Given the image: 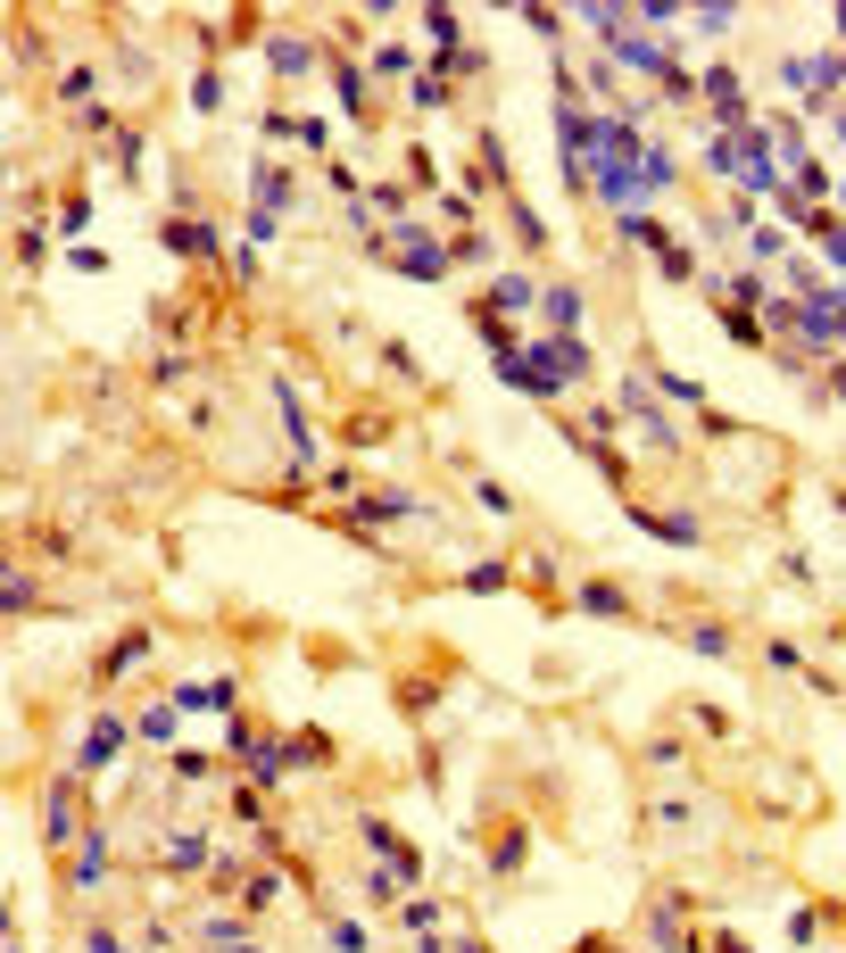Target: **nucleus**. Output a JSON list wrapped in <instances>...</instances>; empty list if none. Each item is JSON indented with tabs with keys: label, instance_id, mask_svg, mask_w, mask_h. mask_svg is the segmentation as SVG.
<instances>
[{
	"label": "nucleus",
	"instance_id": "nucleus-44",
	"mask_svg": "<svg viewBox=\"0 0 846 953\" xmlns=\"http://www.w3.org/2000/svg\"><path fill=\"white\" fill-rule=\"evenodd\" d=\"M656 274H664V282H689V274H697V258L673 241V249H656Z\"/></svg>",
	"mask_w": 846,
	"mask_h": 953
},
{
	"label": "nucleus",
	"instance_id": "nucleus-24",
	"mask_svg": "<svg viewBox=\"0 0 846 953\" xmlns=\"http://www.w3.org/2000/svg\"><path fill=\"white\" fill-rule=\"evenodd\" d=\"M415 25H424V34L440 42V58H449V50H465V25H456V9H424Z\"/></svg>",
	"mask_w": 846,
	"mask_h": 953
},
{
	"label": "nucleus",
	"instance_id": "nucleus-49",
	"mask_svg": "<svg viewBox=\"0 0 846 953\" xmlns=\"http://www.w3.org/2000/svg\"><path fill=\"white\" fill-rule=\"evenodd\" d=\"M456 953H489V945H482V937H465V945H456Z\"/></svg>",
	"mask_w": 846,
	"mask_h": 953
},
{
	"label": "nucleus",
	"instance_id": "nucleus-38",
	"mask_svg": "<svg viewBox=\"0 0 846 953\" xmlns=\"http://www.w3.org/2000/svg\"><path fill=\"white\" fill-rule=\"evenodd\" d=\"M324 945H332V953H365V920H340V912H332V929H324Z\"/></svg>",
	"mask_w": 846,
	"mask_h": 953
},
{
	"label": "nucleus",
	"instance_id": "nucleus-35",
	"mask_svg": "<svg viewBox=\"0 0 846 953\" xmlns=\"http://www.w3.org/2000/svg\"><path fill=\"white\" fill-rule=\"evenodd\" d=\"M680 638H689L697 655H731V631H722V622H689Z\"/></svg>",
	"mask_w": 846,
	"mask_h": 953
},
{
	"label": "nucleus",
	"instance_id": "nucleus-53",
	"mask_svg": "<svg viewBox=\"0 0 846 953\" xmlns=\"http://www.w3.org/2000/svg\"><path fill=\"white\" fill-rule=\"evenodd\" d=\"M838 332H846V324H838Z\"/></svg>",
	"mask_w": 846,
	"mask_h": 953
},
{
	"label": "nucleus",
	"instance_id": "nucleus-4",
	"mask_svg": "<svg viewBox=\"0 0 846 953\" xmlns=\"http://www.w3.org/2000/svg\"><path fill=\"white\" fill-rule=\"evenodd\" d=\"M582 316H589V299L573 291V282H548V291H540V332L582 340Z\"/></svg>",
	"mask_w": 846,
	"mask_h": 953
},
{
	"label": "nucleus",
	"instance_id": "nucleus-3",
	"mask_svg": "<svg viewBox=\"0 0 846 953\" xmlns=\"http://www.w3.org/2000/svg\"><path fill=\"white\" fill-rule=\"evenodd\" d=\"M125 738H133V722H125V713H92V729H83V747H76V780H92V771H109Z\"/></svg>",
	"mask_w": 846,
	"mask_h": 953
},
{
	"label": "nucleus",
	"instance_id": "nucleus-14",
	"mask_svg": "<svg viewBox=\"0 0 846 953\" xmlns=\"http://www.w3.org/2000/svg\"><path fill=\"white\" fill-rule=\"evenodd\" d=\"M133 663H150V631H125L109 655H100V672H92V689H116V680L133 672Z\"/></svg>",
	"mask_w": 846,
	"mask_h": 953
},
{
	"label": "nucleus",
	"instance_id": "nucleus-29",
	"mask_svg": "<svg viewBox=\"0 0 846 953\" xmlns=\"http://www.w3.org/2000/svg\"><path fill=\"white\" fill-rule=\"evenodd\" d=\"M116 174H125V183H142V174H150V141H142V133H125V141H116Z\"/></svg>",
	"mask_w": 846,
	"mask_h": 953
},
{
	"label": "nucleus",
	"instance_id": "nucleus-26",
	"mask_svg": "<svg viewBox=\"0 0 846 953\" xmlns=\"http://www.w3.org/2000/svg\"><path fill=\"white\" fill-rule=\"evenodd\" d=\"M374 76H382V83H398V76L415 83L424 67H415V50H407V42H382V50H374Z\"/></svg>",
	"mask_w": 846,
	"mask_h": 953
},
{
	"label": "nucleus",
	"instance_id": "nucleus-7",
	"mask_svg": "<svg viewBox=\"0 0 846 953\" xmlns=\"http://www.w3.org/2000/svg\"><path fill=\"white\" fill-rule=\"evenodd\" d=\"M291 771H300V755H291V738H258V747L241 755V780H249V787H282Z\"/></svg>",
	"mask_w": 846,
	"mask_h": 953
},
{
	"label": "nucleus",
	"instance_id": "nucleus-17",
	"mask_svg": "<svg viewBox=\"0 0 846 953\" xmlns=\"http://www.w3.org/2000/svg\"><path fill=\"white\" fill-rule=\"evenodd\" d=\"M640 531H647V540H664V547H697V540H706L697 514H656V506H640Z\"/></svg>",
	"mask_w": 846,
	"mask_h": 953
},
{
	"label": "nucleus",
	"instance_id": "nucleus-47",
	"mask_svg": "<svg viewBox=\"0 0 846 953\" xmlns=\"http://www.w3.org/2000/svg\"><path fill=\"white\" fill-rule=\"evenodd\" d=\"M76 125H83V133H116V109H109V100H92V109H83Z\"/></svg>",
	"mask_w": 846,
	"mask_h": 953
},
{
	"label": "nucleus",
	"instance_id": "nucleus-18",
	"mask_svg": "<svg viewBox=\"0 0 846 953\" xmlns=\"http://www.w3.org/2000/svg\"><path fill=\"white\" fill-rule=\"evenodd\" d=\"M167 871H216V846H207L200 829H174L167 838Z\"/></svg>",
	"mask_w": 846,
	"mask_h": 953
},
{
	"label": "nucleus",
	"instance_id": "nucleus-36",
	"mask_svg": "<svg viewBox=\"0 0 846 953\" xmlns=\"http://www.w3.org/2000/svg\"><path fill=\"white\" fill-rule=\"evenodd\" d=\"M706 174H722V183L738 174V133H714V150H706Z\"/></svg>",
	"mask_w": 846,
	"mask_h": 953
},
{
	"label": "nucleus",
	"instance_id": "nucleus-51",
	"mask_svg": "<svg viewBox=\"0 0 846 953\" xmlns=\"http://www.w3.org/2000/svg\"><path fill=\"white\" fill-rule=\"evenodd\" d=\"M838 150H846V116H838Z\"/></svg>",
	"mask_w": 846,
	"mask_h": 953
},
{
	"label": "nucleus",
	"instance_id": "nucleus-8",
	"mask_svg": "<svg viewBox=\"0 0 846 953\" xmlns=\"http://www.w3.org/2000/svg\"><path fill=\"white\" fill-rule=\"evenodd\" d=\"M316 42H307V34H266V76H282V83H300L307 76V67H316Z\"/></svg>",
	"mask_w": 846,
	"mask_h": 953
},
{
	"label": "nucleus",
	"instance_id": "nucleus-13",
	"mask_svg": "<svg viewBox=\"0 0 846 953\" xmlns=\"http://www.w3.org/2000/svg\"><path fill=\"white\" fill-rule=\"evenodd\" d=\"M332 92H340V116H349V125H374V76H365V67H332Z\"/></svg>",
	"mask_w": 846,
	"mask_h": 953
},
{
	"label": "nucleus",
	"instance_id": "nucleus-30",
	"mask_svg": "<svg viewBox=\"0 0 846 953\" xmlns=\"http://www.w3.org/2000/svg\"><path fill=\"white\" fill-rule=\"evenodd\" d=\"M191 109H200V116L225 109V76H216V67H200V76H191Z\"/></svg>",
	"mask_w": 846,
	"mask_h": 953
},
{
	"label": "nucleus",
	"instance_id": "nucleus-22",
	"mask_svg": "<svg viewBox=\"0 0 846 953\" xmlns=\"http://www.w3.org/2000/svg\"><path fill=\"white\" fill-rule=\"evenodd\" d=\"M291 755H300V771H332V763H340L324 729H291Z\"/></svg>",
	"mask_w": 846,
	"mask_h": 953
},
{
	"label": "nucleus",
	"instance_id": "nucleus-40",
	"mask_svg": "<svg viewBox=\"0 0 846 953\" xmlns=\"http://www.w3.org/2000/svg\"><path fill=\"white\" fill-rule=\"evenodd\" d=\"M473 498H482V514H498V523L515 514V489L507 481H473Z\"/></svg>",
	"mask_w": 846,
	"mask_h": 953
},
{
	"label": "nucleus",
	"instance_id": "nucleus-31",
	"mask_svg": "<svg viewBox=\"0 0 846 953\" xmlns=\"http://www.w3.org/2000/svg\"><path fill=\"white\" fill-rule=\"evenodd\" d=\"M449 258H456V265H489L498 249H489V232L473 225V232H456V241H449Z\"/></svg>",
	"mask_w": 846,
	"mask_h": 953
},
{
	"label": "nucleus",
	"instance_id": "nucleus-37",
	"mask_svg": "<svg viewBox=\"0 0 846 953\" xmlns=\"http://www.w3.org/2000/svg\"><path fill=\"white\" fill-rule=\"evenodd\" d=\"M647 382H656L664 398H680V407H697V382H689V374H673V365H647Z\"/></svg>",
	"mask_w": 846,
	"mask_h": 953
},
{
	"label": "nucleus",
	"instance_id": "nucleus-2",
	"mask_svg": "<svg viewBox=\"0 0 846 953\" xmlns=\"http://www.w3.org/2000/svg\"><path fill=\"white\" fill-rule=\"evenodd\" d=\"M83 813H76V771H58L50 787H42V846H58V854H67V846H83Z\"/></svg>",
	"mask_w": 846,
	"mask_h": 953
},
{
	"label": "nucleus",
	"instance_id": "nucleus-6",
	"mask_svg": "<svg viewBox=\"0 0 846 953\" xmlns=\"http://www.w3.org/2000/svg\"><path fill=\"white\" fill-rule=\"evenodd\" d=\"M174 705H183V713H233V705H241V680H233V672L174 680Z\"/></svg>",
	"mask_w": 846,
	"mask_h": 953
},
{
	"label": "nucleus",
	"instance_id": "nucleus-10",
	"mask_svg": "<svg viewBox=\"0 0 846 953\" xmlns=\"http://www.w3.org/2000/svg\"><path fill=\"white\" fill-rule=\"evenodd\" d=\"M697 92L714 100V125H722V133H738V125H747V83H738L731 67H714V76L697 83Z\"/></svg>",
	"mask_w": 846,
	"mask_h": 953
},
{
	"label": "nucleus",
	"instance_id": "nucleus-52",
	"mask_svg": "<svg viewBox=\"0 0 846 953\" xmlns=\"http://www.w3.org/2000/svg\"><path fill=\"white\" fill-rule=\"evenodd\" d=\"M9 953H25V945H18V937H9Z\"/></svg>",
	"mask_w": 846,
	"mask_h": 953
},
{
	"label": "nucleus",
	"instance_id": "nucleus-27",
	"mask_svg": "<svg viewBox=\"0 0 846 953\" xmlns=\"http://www.w3.org/2000/svg\"><path fill=\"white\" fill-rule=\"evenodd\" d=\"M92 92H100V76H92V67H67V76H58V100H67V109H92Z\"/></svg>",
	"mask_w": 846,
	"mask_h": 953
},
{
	"label": "nucleus",
	"instance_id": "nucleus-19",
	"mask_svg": "<svg viewBox=\"0 0 846 953\" xmlns=\"http://www.w3.org/2000/svg\"><path fill=\"white\" fill-rule=\"evenodd\" d=\"M174 722H183V705H174V696H158V705H142L133 738H150V747H174Z\"/></svg>",
	"mask_w": 846,
	"mask_h": 953
},
{
	"label": "nucleus",
	"instance_id": "nucleus-15",
	"mask_svg": "<svg viewBox=\"0 0 846 953\" xmlns=\"http://www.w3.org/2000/svg\"><path fill=\"white\" fill-rule=\"evenodd\" d=\"M274 407H282V431H291V456H316V423H307V407H300V390H291V382L274 374Z\"/></svg>",
	"mask_w": 846,
	"mask_h": 953
},
{
	"label": "nucleus",
	"instance_id": "nucleus-21",
	"mask_svg": "<svg viewBox=\"0 0 846 953\" xmlns=\"http://www.w3.org/2000/svg\"><path fill=\"white\" fill-rule=\"evenodd\" d=\"M282 887H291V878H282V862H274V871H249V878H241V912H266V904H282Z\"/></svg>",
	"mask_w": 846,
	"mask_h": 953
},
{
	"label": "nucleus",
	"instance_id": "nucleus-39",
	"mask_svg": "<svg viewBox=\"0 0 846 953\" xmlns=\"http://www.w3.org/2000/svg\"><path fill=\"white\" fill-rule=\"evenodd\" d=\"M689 25H697V34H731V25H738V9H722V0H706V9H689Z\"/></svg>",
	"mask_w": 846,
	"mask_h": 953
},
{
	"label": "nucleus",
	"instance_id": "nucleus-34",
	"mask_svg": "<svg viewBox=\"0 0 846 953\" xmlns=\"http://www.w3.org/2000/svg\"><path fill=\"white\" fill-rule=\"evenodd\" d=\"M398 929H415V937H432V929H440V904H432V896H415V904H398Z\"/></svg>",
	"mask_w": 846,
	"mask_h": 953
},
{
	"label": "nucleus",
	"instance_id": "nucleus-46",
	"mask_svg": "<svg viewBox=\"0 0 846 953\" xmlns=\"http://www.w3.org/2000/svg\"><path fill=\"white\" fill-rule=\"evenodd\" d=\"M0 598H9V614H34V605H42V589H34L25 572H9V589H0Z\"/></svg>",
	"mask_w": 846,
	"mask_h": 953
},
{
	"label": "nucleus",
	"instance_id": "nucleus-50",
	"mask_svg": "<svg viewBox=\"0 0 846 953\" xmlns=\"http://www.w3.org/2000/svg\"><path fill=\"white\" fill-rule=\"evenodd\" d=\"M830 390H838V398H846V365H838V382H830Z\"/></svg>",
	"mask_w": 846,
	"mask_h": 953
},
{
	"label": "nucleus",
	"instance_id": "nucleus-45",
	"mask_svg": "<svg viewBox=\"0 0 846 953\" xmlns=\"http://www.w3.org/2000/svg\"><path fill=\"white\" fill-rule=\"evenodd\" d=\"M76 945H83V953H125V937H116V929H100V920H83V929H76Z\"/></svg>",
	"mask_w": 846,
	"mask_h": 953
},
{
	"label": "nucleus",
	"instance_id": "nucleus-9",
	"mask_svg": "<svg viewBox=\"0 0 846 953\" xmlns=\"http://www.w3.org/2000/svg\"><path fill=\"white\" fill-rule=\"evenodd\" d=\"M158 241H167L174 258H207V265H216L225 232H216V225H200V216H167V232H158Z\"/></svg>",
	"mask_w": 846,
	"mask_h": 953
},
{
	"label": "nucleus",
	"instance_id": "nucleus-48",
	"mask_svg": "<svg viewBox=\"0 0 846 953\" xmlns=\"http://www.w3.org/2000/svg\"><path fill=\"white\" fill-rule=\"evenodd\" d=\"M714 953H747V937H714Z\"/></svg>",
	"mask_w": 846,
	"mask_h": 953
},
{
	"label": "nucleus",
	"instance_id": "nucleus-1",
	"mask_svg": "<svg viewBox=\"0 0 846 953\" xmlns=\"http://www.w3.org/2000/svg\"><path fill=\"white\" fill-rule=\"evenodd\" d=\"M382 258H398V274L415 282H449V241H432V225H415V216H398L391 232H382Z\"/></svg>",
	"mask_w": 846,
	"mask_h": 953
},
{
	"label": "nucleus",
	"instance_id": "nucleus-12",
	"mask_svg": "<svg viewBox=\"0 0 846 953\" xmlns=\"http://www.w3.org/2000/svg\"><path fill=\"white\" fill-rule=\"evenodd\" d=\"M407 514H424V498H407V489H382V498H358V506H349V523H358V531L407 523Z\"/></svg>",
	"mask_w": 846,
	"mask_h": 953
},
{
	"label": "nucleus",
	"instance_id": "nucleus-42",
	"mask_svg": "<svg viewBox=\"0 0 846 953\" xmlns=\"http://www.w3.org/2000/svg\"><path fill=\"white\" fill-rule=\"evenodd\" d=\"M407 183H415V191L440 183V167H432V150H424V141H407Z\"/></svg>",
	"mask_w": 846,
	"mask_h": 953
},
{
	"label": "nucleus",
	"instance_id": "nucleus-16",
	"mask_svg": "<svg viewBox=\"0 0 846 953\" xmlns=\"http://www.w3.org/2000/svg\"><path fill=\"white\" fill-rule=\"evenodd\" d=\"M573 605H582L589 622H631V598H622L614 580H582V589H573Z\"/></svg>",
	"mask_w": 846,
	"mask_h": 953
},
{
	"label": "nucleus",
	"instance_id": "nucleus-20",
	"mask_svg": "<svg viewBox=\"0 0 846 953\" xmlns=\"http://www.w3.org/2000/svg\"><path fill=\"white\" fill-rule=\"evenodd\" d=\"M523 854H531V829L515 821V829H498V846H489V871L515 878V871H523Z\"/></svg>",
	"mask_w": 846,
	"mask_h": 953
},
{
	"label": "nucleus",
	"instance_id": "nucleus-32",
	"mask_svg": "<svg viewBox=\"0 0 846 953\" xmlns=\"http://www.w3.org/2000/svg\"><path fill=\"white\" fill-rule=\"evenodd\" d=\"M507 564H465V589H473V598H498V589H507Z\"/></svg>",
	"mask_w": 846,
	"mask_h": 953
},
{
	"label": "nucleus",
	"instance_id": "nucleus-28",
	"mask_svg": "<svg viewBox=\"0 0 846 953\" xmlns=\"http://www.w3.org/2000/svg\"><path fill=\"white\" fill-rule=\"evenodd\" d=\"M407 100H415V109H449L456 92H449V76H440V67H424V76L407 83Z\"/></svg>",
	"mask_w": 846,
	"mask_h": 953
},
{
	"label": "nucleus",
	"instance_id": "nucleus-11",
	"mask_svg": "<svg viewBox=\"0 0 846 953\" xmlns=\"http://www.w3.org/2000/svg\"><path fill=\"white\" fill-rule=\"evenodd\" d=\"M523 307H540V282H531V274H498V282H489V299H482V316L507 324V316H523Z\"/></svg>",
	"mask_w": 846,
	"mask_h": 953
},
{
	"label": "nucleus",
	"instance_id": "nucleus-33",
	"mask_svg": "<svg viewBox=\"0 0 846 953\" xmlns=\"http://www.w3.org/2000/svg\"><path fill=\"white\" fill-rule=\"evenodd\" d=\"M58 232H67V249H76L83 232H92V200H83V191H76L67 207H58Z\"/></svg>",
	"mask_w": 846,
	"mask_h": 953
},
{
	"label": "nucleus",
	"instance_id": "nucleus-23",
	"mask_svg": "<svg viewBox=\"0 0 846 953\" xmlns=\"http://www.w3.org/2000/svg\"><path fill=\"white\" fill-rule=\"evenodd\" d=\"M507 225H515V249H548V225L531 200H507Z\"/></svg>",
	"mask_w": 846,
	"mask_h": 953
},
{
	"label": "nucleus",
	"instance_id": "nucleus-25",
	"mask_svg": "<svg viewBox=\"0 0 846 953\" xmlns=\"http://www.w3.org/2000/svg\"><path fill=\"white\" fill-rule=\"evenodd\" d=\"M365 904H407V878H398V862H374V871H365Z\"/></svg>",
	"mask_w": 846,
	"mask_h": 953
},
{
	"label": "nucleus",
	"instance_id": "nucleus-5",
	"mask_svg": "<svg viewBox=\"0 0 846 953\" xmlns=\"http://www.w3.org/2000/svg\"><path fill=\"white\" fill-rule=\"evenodd\" d=\"M67 887H76V896H92V887H109V821H92V829H83L76 862H67Z\"/></svg>",
	"mask_w": 846,
	"mask_h": 953
},
{
	"label": "nucleus",
	"instance_id": "nucleus-41",
	"mask_svg": "<svg viewBox=\"0 0 846 953\" xmlns=\"http://www.w3.org/2000/svg\"><path fill=\"white\" fill-rule=\"evenodd\" d=\"M174 780H216V755H200V747H174Z\"/></svg>",
	"mask_w": 846,
	"mask_h": 953
},
{
	"label": "nucleus",
	"instance_id": "nucleus-43",
	"mask_svg": "<svg viewBox=\"0 0 846 953\" xmlns=\"http://www.w3.org/2000/svg\"><path fill=\"white\" fill-rule=\"evenodd\" d=\"M523 25H531V34H540V42H556V34H564V25H573V18H564V9H540V0H531V9H523Z\"/></svg>",
	"mask_w": 846,
	"mask_h": 953
}]
</instances>
